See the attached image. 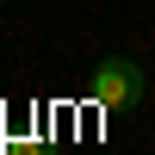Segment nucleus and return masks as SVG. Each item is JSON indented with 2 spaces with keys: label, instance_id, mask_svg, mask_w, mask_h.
Returning <instances> with one entry per match:
<instances>
[{
  "label": "nucleus",
  "instance_id": "1",
  "mask_svg": "<svg viewBox=\"0 0 155 155\" xmlns=\"http://www.w3.org/2000/svg\"><path fill=\"white\" fill-rule=\"evenodd\" d=\"M143 93H149V81H143V62L137 56H99L93 74H87V99H93L99 112H112V118L137 112Z\"/></svg>",
  "mask_w": 155,
  "mask_h": 155
}]
</instances>
